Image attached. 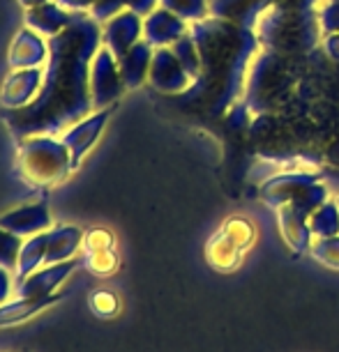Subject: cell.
Listing matches in <instances>:
<instances>
[{
  "label": "cell",
  "mask_w": 339,
  "mask_h": 352,
  "mask_svg": "<svg viewBox=\"0 0 339 352\" xmlns=\"http://www.w3.org/2000/svg\"><path fill=\"white\" fill-rule=\"evenodd\" d=\"M102 46V25L85 12L63 32L49 37L44 81L37 97L23 109H3L0 118L19 141L25 136L61 134L92 113L90 65Z\"/></svg>",
  "instance_id": "cell-1"
},
{
  "label": "cell",
  "mask_w": 339,
  "mask_h": 352,
  "mask_svg": "<svg viewBox=\"0 0 339 352\" xmlns=\"http://www.w3.org/2000/svg\"><path fill=\"white\" fill-rule=\"evenodd\" d=\"M201 56V74L183 95L187 106L219 116L243 95L247 65L256 51L254 30L219 16H205L189 28Z\"/></svg>",
  "instance_id": "cell-2"
},
{
  "label": "cell",
  "mask_w": 339,
  "mask_h": 352,
  "mask_svg": "<svg viewBox=\"0 0 339 352\" xmlns=\"http://www.w3.org/2000/svg\"><path fill=\"white\" fill-rule=\"evenodd\" d=\"M258 44L275 53H300L311 49L321 37L316 8L272 10L254 25Z\"/></svg>",
  "instance_id": "cell-3"
},
{
  "label": "cell",
  "mask_w": 339,
  "mask_h": 352,
  "mask_svg": "<svg viewBox=\"0 0 339 352\" xmlns=\"http://www.w3.org/2000/svg\"><path fill=\"white\" fill-rule=\"evenodd\" d=\"M17 168L30 187L49 189L63 182L70 175L72 155L63 138H53L49 134L25 136L19 141Z\"/></svg>",
  "instance_id": "cell-4"
},
{
  "label": "cell",
  "mask_w": 339,
  "mask_h": 352,
  "mask_svg": "<svg viewBox=\"0 0 339 352\" xmlns=\"http://www.w3.org/2000/svg\"><path fill=\"white\" fill-rule=\"evenodd\" d=\"M325 201H328V189L314 182L307 189H302L296 198H291L289 203H284L282 208H277L279 232H282L284 242L298 254L311 249V237L314 235L309 230V217Z\"/></svg>",
  "instance_id": "cell-5"
},
{
  "label": "cell",
  "mask_w": 339,
  "mask_h": 352,
  "mask_svg": "<svg viewBox=\"0 0 339 352\" xmlns=\"http://www.w3.org/2000/svg\"><path fill=\"white\" fill-rule=\"evenodd\" d=\"M256 240V228L249 219L234 217L219 228L205 247V258L215 270L231 272L240 265L243 256Z\"/></svg>",
  "instance_id": "cell-6"
},
{
  "label": "cell",
  "mask_w": 339,
  "mask_h": 352,
  "mask_svg": "<svg viewBox=\"0 0 339 352\" xmlns=\"http://www.w3.org/2000/svg\"><path fill=\"white\" fill-rule=\"evenodd\" d=\"M316 8V0H210V14L254 30L258 19L272 10Z\"/></svg>",
  "instance_id": "cell-7"
},
{
  "label": "cell",
  "mask_w": 339,
  "mask_h": 352,
  "mask_svg": "<svg viewBox=\"0 0 339 352\" xmlns=\"http://www.w3.org/2000/svg\"><path fill=\"white\" fill-rule=\"evenodd\" d=\"M125 92V83L118 67V58L106 49L99 46V51L92 58L90 65V99L92 109H109L121 99Z\"/></svg>",
  "instance_id": "cell-8"
},
{
  "label": "cell",
  "mask_w": 339,
  "mask_h": 352,
  "mask_svg": "<svg viewBox=\"0 0 339 352\" xmlns=\"http://www.w3.org/2000/svg\"><path fill=\"white\" fill-rule=\"evenodd\" d=\"M148 81L162 95H183L194 83L171 46H162V49H155V53H152Z\"/></svg>",
  "instance_id": "cell-9"
},
{
  "label": "cell",
  "mask_w": 339,
  "mask_h": 352,
  "mask_svg": "<svg viewBox=\"0 0 339 352\" xmlns=\"http://www.w3.org/2000/svg\"><path fill=\"white\" fill-rule=\"evenodd\" d=\"M116 111V104L109 109H99L90 116H85L83 120L74 122L72 127L63 134V143L68 145L70 155H72V168H76L81 164V159L88 155V150L97 143V138L102 136V131L109 122V118Z\"/></svg>",
  "instance_id": "cell-10"
},
{
  "label": "cell",
  "mask_w": 339,
  "mask_h": 352,
  "mask_svg": "<svg viewBox=\"0 0 339 352\" xmlns=\"http://www.w3.org/2000/svg\"><path fill=\"white\" fill-rule=\"evenodd\" d=\"M141 35H143V16L136 14L134 10H123L121 14H116L104 23L102 44L116 58H121L136 42H141Z\"/></svg>",
  "instance_id": "cell-11"
},
{
  "label": "cell",
  "mask_w": 339,
  "mask_h": 352,
  "mask_svg": "<svg viewBox=\"0 0 339 352\" xmlns=\"http://www.w3.org/2000/svg\"><path fill=\"white\" fill-rule=\"evenodd\" d=\"M44 74L39 67L28 69H12L0 85V106L3 109H23L37 97L42 88Z\"/></svg>",
  "instance_id": "cell-12"
},
{
  "label": "cell",
  "mask_w": 339,
  "mask_h": 352,
  "mask_svg": "<svg viewBox=\"0 0 339 352\" xmlns=\"http://www.w3.org/2000/svg\"><path fill=\"white\" fill-rule=\"evenodd\" d=\"M79 261L76 258H70V261L63 263H53L46 265L42 270H35L32 274L21 278L17 285V297H49L56 295V290L65 283L72 272L76 270Z\"/></svg>",
  "instance_id": "cell-13"
},
{
  "label": "cell",
  "mask_w": 339,
  "mask_h": 352,
  "mask_svg": "<svg viewBox=\"0 0 339 352\" xmlns=\"http://www.w3.org/2000/svg\"><path fill=\"white\" fill-rule=\"evenodd\" d=\"M0 228L17 232L19 237H32L37 232L51 230V212L49 203H28L21 208H14L0 217Z\"/></svg>",
  "instance_id": "cell-14"
},
{
  "label": "cell",
  "mask_w": 339,
  "mask_h": 352,
  "mask_svg": "<svg viewBox=\"0 0 339 352\" xmlns=\"http://www.w3.org/2000/svg\"><path fill=\"white\" fill-rule=\"evenodd\" d=\"M187 21L181 19L166 8H155L143 19V39L152 49H162L178 42L183 35H187Z\"/></svg>",
  "instance_id": "cell-15"
},
{
  "label": "cell",
  "mask_w": 339,
  "mask_h": 352,
  "mask_svg": "<svg viewBox=\"0 0 339 352\" xmlns=\"http://www.w3.org/2000/svg\"><path fill=\"white\" fill-rule=\"evenodd\" d=\"M318 182L316 173L309 170H291V173H279V175L270 177L268 182H263L261 198L270 208H282L284 203H289L291 198H296L302 189H307L309 184Z\"/></svg>",
  "instance_id": "cell-16"
},
{
  "label": "cell",
  "mask_w": 339,
  "mask_h": 352,
  "mask_svg": "<svg viewBox=\"0 0 339 352\" xmlns=\"http://www.w3.org/2000/svg\"><path fill=\"white\" fill-rule=\"evenodd\" d=\"M49 58V42H44L42 35L32 28L19 30L10 44L8 60L12 69H28L39 67Z\"/></svg>",
  "instance_id": "cell-17"
},
{
  "label": "cell",
  "mask_w": 339,
  "mask_h": 352,
  "mask_svg": "<svg viewBox=\"0 0 339 352\" xmlns=\"http://www.w3.org/2000/svg\"><path fill=\"white\" fill-rule=\"evenodd\" d=\"M152 53H155V49H152L145 39H141V42H136L125 56L118 58V67H121L125 90H136V88H141L143 81H148Z\"/></svg>",
  "instance_id": "cell-18"
},
{
  "label": "cell",
  "mask_w": 339,
  "mask_h": 352,
  "mask_svg": "<svg viewBox=\"0 0 339 352\" xmlns=\"http://www.w3.org/2000/svg\"><path fill=\"white\" fill-rule=\"evenodd\" d=\"M72 19H74V12L65 10L53 0L39 5V8L25 10V25L46 37H56L58 32H63L72 23Z\"/></svg>",
  "instance_id": "cell-19"
},
{
  "label": "cell",
  "mask_w": 339,
  "mask_h": 352,
  "mask_svg": "<svg viewBox=\"0 0 339 352\" xmlns=\"http://www.w3.org/2000/svg\"><path fill=\"white\" fill-rule=\"evenodd\" d=\"M85 232L79 226H58L49 230V244H46V258L44 265L63 263L74 258V254L81 249Z\"/></svg>",
  "instance_id": "cell-20"
},
{
  "label": "cell",
  "mask_w": 339,
  "mask_h": 352,
  "mask_svg": "<svg viewBox=\"0 0 339 352\" xmlns=\"http://www.w3.org/2000/svg\"><path fill=\"white\" fill-rule=\"evenodd\" d=\"M56 302H61V295H49V297H17L14 302H5L0 307V329L12 327V324L25 322L28 318H35L42 314L44 309L53 307Z\"/></svg>",
  "instance_id": "cell-21"
},
{
  "label": "cell",
  "mask_w": 339,
  "mask_h": 352,
  "mask_svg": "<svg viewBox=\"0 0 339 352\" xmlns=\"http://www.w3.org/2000/svg\"><path fill=\"white\" fill-rule=\"evenodd\" d=\"M157 5L159 0H95V5L90 8V16L99 23H106L123 10H134L136 14L148 16Z\"/></svg>",
  "instance_id": "cell-22"
},
{
  "label": "cell",
  "mask_w": 339,
  "mask_h": 352,
  "mask_svg": "<svg viewBox=\"0 0 339 352\" xmlns=\"http://www.w3.org/2000/svg\"><path fill=\"white\" fill-rule=\"evenodd\" d=\"M46 244H49V230L37 232V235L28 237L21 247V256H19L17 265V278L21 281L28 274H32L35 270H39V265H44L46 258Z\"/></svg>",
  "instance_id": "cell-23"
},
{
  "label": "cell",
  "mask_w": 339,
  "mask_h": 352,
  "mask_svg": "<svg viewBox=\"0 0 339 352\" xmlns=\"http://www.w3.org/2000/svg\"><path fill=\"white\" fill-rule=\"evenodd\" d=\"M309 230L314 237L339 235V208L335 201H325L321 208L309 217Z\"/></svg>",
  "instance_id": "cell-24"
},
{
  "label": "cell",
  "mask_w": 339,
  "mask_h": 352,
  "mask_svg": "<svg viewBox=\"0 0 339 352\" xmlns=\"http://www.w3.org/2000/svg\"><path fill=\"white\" fill-rule=\"evenodd\" d=\"M171 49H174L176 58L181 60L185 72L192 76V81H196L198 74H201V56H198V46L194 42V37L187 32V35H183L178 42L171 44Z\"/></svg>",
  "instance_id": "cell-25"
},
{
  "label": "cell",
  "mask_w": 339,
  "mask_h": 352,
  "mask_svg": "<svg viewBox=\"0 0 339 352\" xmlns=\"http://www.w3.org/2000/svg\"><path fill=\"white\" fill-rule=\"evenodd\" d=\"M118 251L109 247V249H97V251H85L83 256V265L88 267V272L97 276H111L113 272L118 270Z\"/></svg>",
  "instance_id": "cell-26"
},
{
  "label": "cell",
  "mask_w": 339,
  "mask_h": 352,
  "mask_svg": "<svg viewBox=\"0 0 339 352\" xmlns=\"http://www.w3.org/2000/svg\"><path fill=\"white\" fill-rule=\"evenodd\" d=\"M159 5L166 8L169 12H174L185 21H201L210 14V5L208 0H159Z\"/></svg>",
  "instance_id": "cell-27"
},
{
  "label": "cell",
  "mask_w": 339,
  "mask_h": 352,
  "mask_svg": "<svg viewBox=\"0 0 339 352\" xmlns=\"http://www.w3.org/2000/svg\"><path fill=\"white\" fill-rule=\"evenodd\" d=\"M21 237L12 230L0 228V267L5 270H17L19 256H21Z\"/></svg>",
  "instance_id": "cell-28"
},
{
  "label": "cell",
  "mask_w": 339,
  "mask_h": 352,
  "mask_svg": "<svg viewBox=\"0 0 339 352\" xmlns=\"http://www.w3.org/2000/svg\"><path fill=\"white\" fill-rule=\"evenodd\" d=\"M311 256L316 258L318 263H323L325 267L339 270V235L332 237H316L311 242Z\"/></svg>",
  "instance_id": "cell-29"
},
{
  "label": "cell",
  "mask_w": 339,
  "mask_h": 352,
  "mask_svg": "<svg viewBox=\"0 0 339 352\" xmlns=\"http://www.w3.org/2000/svg\"><path fill=\"white\" fill-rule=\"evenodd\" d=\"M316 16L323 35L339 32V0H316Z\"/></svg>",
  "instance_id": "cell-30"
},
{
  "label": "cell",
  "mask_w": 339,
  "mask_h": 352,
  "mask_svg": "<svg viewBox=\"0 0 339 352\" xmlns=\"http://www.w3.org/2000/svg\"><path fill=\"white\" fill-rule=\"evenodd\" d=\"M90 311L97 318H113L121 311V300L118 295H113L111 290H97L95 295L90 297Z\"/></svg>",
  "instance_id": "cell-31"
},
{
  "label": "cell",
  "mask_w": 339,
  "mask_h": 352,
  "mask_svg": "<svg viewBox=\"0 0 339 352\" xmlns=\"http://www.w3.org/2000/svg\"><path fill=\"white\" fill-rule=\"evenodd\" d=\"M83 251H97V249H109L116 247V237L111 230L106 228H92L83 235Z\"/></svg>",
  "instance_id": "cell-32"
},
{
  "label": "cell",
  "mask_w": 339,
  "mask_h": 352,
  "mask_svg": "<svg viewBox=\"0 0 339 352\" xmlns=\"http://www.w3.org/2000/svg\"><path fill=\"white\" fill-rule=\"evenodd\" d=\"M10 295H12V276H10V270L0 267V307L5 302H10Z\"/></svg>",
  "instance_id": "cell-33"
},
{
  "label": "cell",
  "mask_w": 339,
  "mask_h": 352,
  "mask_svg": "<svg viewBox=\"0 0 339 352\" xmlns=\"http://www.w3.org/2000/svg\"><path fill=\"white\" fill-rule=\"evenodd\" d=\"M323 51H325V56H328L330 60L339 63V32H335V35H325Z\"/></svg>",
  "instance_id": "cell-34"
},
{
  "label": "cell",
  "mask_w": 339,
  "mask_h": 352,
  "mask_svg": "<svg viewBox=\"0 0 339 352\" xmlns=\"http://www.w3.org/2000/svg\"><path fill=\"white\" fill-rule=\"evenodd\" d=\"M56 3L63 5V8L70 12H85L95 5V0H56Z\"/></svg>",
  "instance_id": "cell-35"
},
{
  "label": "cell",
  "mask_w": 339,
  "mask_h": 352,
  "mask_svg": "<svg viewBox=\"0 0 339 352\" xmlns=\"http://www.w3.org/2000/svg\"><path fill=\"white\" fill-rule=\"evenodd\" d=\"M19 3H21V8L30 10V8H39V5L49 3V0H19Z\"/></svg>",
  "instance_id": "cell-36"
},
{
  "label": "cell",
  "mask_w": 339,
  "mask_h": 352,
  "mask_svg": "<svg viewBox=\"0 0 339 352\" xmlns=\"http://www.w3.org/2000/svg\"><path fill=\"white\" fill-rule=\"evenodd\" d=\"M335 203H337V208H339V196H337V198H335Z\"/></svg>",
  "instance_id": "cell-37"
}]
</instances>
